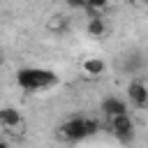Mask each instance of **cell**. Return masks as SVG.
I'll list each match as a JSON object with an SVG mask.
<instances>
[{
  "instance_id": "cell-1",
  "label": "cell",
  "mask_w": 148,
  "mask_h": 148,
  "mask_svg": "<svg viewBox=\"0 0 148 148\" xmlns=\"http://www.w3.org/2000/svg\"><path fill=\"white\" fill-rule=\"evenodd\" d=\"M18 86L25 92H39V90H49L58 83V74L44 67H23L16 74Z\"/></svg>"
},
{
  "instance_id": "cell-13",
  "label": "cell",
  "mask_w": 148,
  "mask_h": 148,
  "mask_svg": "<svg viewBox=\"0 0 148 148\" xmlns=\"http://www.w3.org/2000/svg\"><path fill=\"white\" fill-rule=\"evenodd\" d=\"M0 65H2V53H0Z\"/></svg>"
},
{
  "instance_id": "cell-3",
  "label": "cell",
  "mask_w": 148,
  "mask_h": 148,
  "mask_svg": "<svg viewBox=\"0 0 148 148\" xmlns=\"http://www.w3.org/2000/svg\"><path fill=\"white\" fill-rule=\"evenodd\" d=\"M125 99L134 109H148V81L141 76L130 79L125 86Z\"/></svg>"
},
{
  "instance_id": "cell-9",
  "label": "cell",
  "mask_w": 148,
  "mask_h": 148,
  "mask_svg": "<svg viewBox=\"0 0 148 148\" xmlns=\"http://www.w3.org/2000/svg\"><path fill=\"white\" fill-rule=\"evenodd\" d=\"M65 28H67V18L65 16H51V21H49V30L51 32L60 35V32H65Z\"/></svg>"
},
{
  "instance_id": "cell-6",
  "label": "cell",
  "mask_w": 148,
  "mask_h": 148,
  "mask_svg": "<svg viewBox=\"0 0 148 148\" xmlns=\"http://www.w3.org/2000/svg\"><path fill=\"white\" fill-rule=\"evenodd\" d=\"M81 69H83L86 76H102L104 69H106V62H104L102 58H97V56H88V58L81 62Z\"/></svg>"
},
{
  "instance_id": "cell-5",
  "label": "cell",
  "mask_w": 148,
  "mask_h": 148,
  "mask_svg": "<svg viewBox=\"0 0 148 148\" xmlns=\"http://www.w3.org/2000/svg\"><path fill=\"white\" fill-rule=\"evenodd\" d=\"M21 125H23V116H21L18 109H14V106H2L0 109V127L5 132H16Z\"/></svg>"
},
{
  "instance_id": "cell-10",
  "label": "cell",
  "mask_w": 148,
  "mask_h": 148,
  "mask_svg": "<svg viewBox=\"0 0 148 148\" xmlns=\"http://www.w3.org/2000/svg\"><path fill=\"white\" fill-rule=\"evenodd\" d=\"M88 2V14H95V12H102V9H106L109 7V0H86Z\"/></svg>"
},
{
  "instance_id": "cell-11",
  "label": "cell",
  "mask_w": 148,
  "mask_h": 148,
  "mask_svg": "<svg viewBox=\"0 0 148 148\" xmlns=\"http://www.w3.org/2000/svg\"><path fill=\"white\" fill-rule=\"evenodd\" d=\"M65 5L69 9H76V12H86L88 9V2L86 0H65Z\"/></svg>"
},
{
  "instance_id": "cell-7",
  "label": "cell",
  "mask_w": 148,
  "mask_h": 148,
  "mask_svg": "<svg viewBox=\"0 0 148 148\" xmlns=\"http://www.w3.org/2000/svg\"><path fill=\"white\" fill-rule=\"evenodd\" d=\"M102 111L106 116H116V113H123V111H130L127 106V99H120V97H106L102 102Z\"/></svg>"
},
{
  "instance_id": "cell-8",
  "label": "cell",
  "mask_w": 148,
  "mask_h": 148,
  "mask_svg": "<svg viewBox=\"0 0 148 148\" xmlns=\"http://www.w3.org/2000/svg\"><path fill=\"white\" fill-rule=\"evenodd\" d=\"M104 32H106V23H104V18L90 14V18H88V35H90V37H104Z\"/></svg>"
},
{
  "instance_id": "cell-4",
  "label": "cell",
  "mask_w": 148,
  "mask_h": 148,
  "mask_svg": "<svg viewBox=\"0 0 148 148\" xmlns=\"http://www.w3.org/2000/svg\"><path fill=\"white\" fill-rule=\"evenodd\" d=\"M58 132H60V136L67 139V141H81V139L90 136L88 125H86V118H72V120H67L65 125H60Z\"/></svg>"
},
{
  "instance_id": "cell-2",
  "label": "cell",
  "mask_w": 148,
  "mask_h": 148,
  "mask_svg": "<svg viewBox=\"0 0 148 148\" xmlns=\"http://www.w3.org/2000/svg\"><path fill=\"white\" fill-rule=\"evenodd\" d=\"M109 118V130L113 136H118L120 141H130L134 130H136V123L132 118L130 111H123V113H116V116H106Z\"/></svg>"
},
{
  "instance_id": "cell-12",
  "label": "cell",
  "mask_w": 148,
  "mask_h": 148,
  "mask_svg": "<svg viewBox=\"0 0 148 148\" xmlns=\"http://www.w3.org/2000/svg\"><path fill=\"white\" fill-rule=\"evenodd\" d=\"M134 2H139V5H148V0H134Z\"/></svg>"
}]
</instances>
